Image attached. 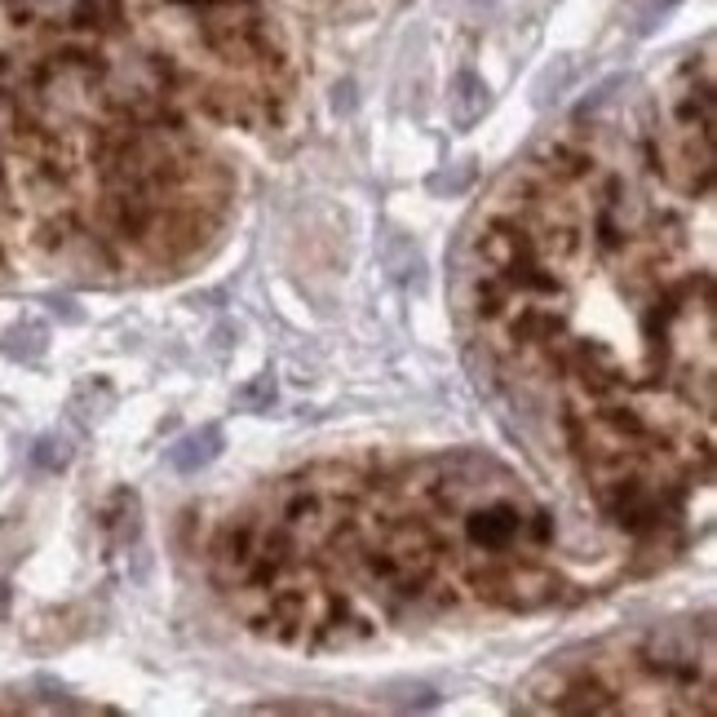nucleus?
Instances as JSON below:
<instances>
[{
	"mask_svg": "<svg viewBox=\"0 0 717 717\" xmlns=\"http://www.w3.org/2000/svg\"><path fill=\"white\" fill-rule=\"evenodd\" d=\"M235 404L239 408H267V404H275V381L271 376H262V381H252V385H244V390H235Z\"/></svg>",
	"mask_w": 717,
	"mask_h": 717,
	"instance_id": "obj_5",
	"label": "nucleus"
},
{
	"mask_svg": "<svg viewBox=\"0 0 717 717\" xmlns=\"http://www.w3.org/2000/svg\"><path fill=\"white\" fill-rule=\"evenodd\" d=\"M5 607H10V590H5V580H0V616H5Z\"/></svg>",
	"mask_w": 717,
	"mask_h": 717,
	"instance_id": "obj_7",
	"label": "nucleus"
},
{
	"mask_svg": "<svg viewBox=\"0 0 717 717\" xmlns=\"http://www.w3.org/2000/svg\"><path fill=\"white\" fill-rule=\"evenodd\" d=\"M571 76H576V62H571V58H554L549 67L541 72L536 89H532V94H536V107H549V102L571 85Z\"/></svg>",
	"mask_w": 717,
	"mask_h": 717,
	"instance_id": "obj_4",
	"label": "nucleus"
},
{
	"mask_svg": "<svg viewBox=\"0 0 717 717\" xmlns=\"http://www.w3.org/2000/svg\"><path fill=\"white\" fill-rule=\"evenodd\" d=\"M222 430L218 425H205V430H195V434H186V438H177L173 447H169V466L177 470V474H200L205 466H213L218 456H222Z\"/></svg>",
	"mask_w": 717,
	"mask_h": 717,
	"instance_id": "obj_1",
	"label": "nucleus"
},
{
	"mask_svg": "<svg viewBox=\"0 0 717 717\" xmlns=\"http://www.w3.org/2000/svg\"><path fill=\"white\" fill-rule=\"evenodd\" d=\"M487 107H492V94H487V85L474 76V72H461L452 81V89H447V111H452V124L456 128H474L483 115H487Z\"/></svg>",
	"mask_w": 717,
	"mask_h": 717,
	"instance_id": "obj_2",
	"label": "nucleus"
},
{
	"mask_svg": "<svg viewBox=\"0 0 717 717\" xmlns=\"http://www.w3.org/2000/svg\"><path fill=\"white\" fill-rule=\"evenodd\" d=\"M385 267H390V275H399V280H408V275H421V267H425V257H421V248L408 239V235H399V231H390L385 235Z\"/></svg>",
	"mask_w": 717,
	"mask_h": 717,
	"instance_id": "obj_3",
	"label": "nucleus"
},
{
	"mask_svg": "<svg viewBox=\"0 0 717 717\" xmlns=\"http://www.w3.org/2000/svg\"><path fill=\"white\" fill-rule=\"evenodd\" d=\"M470 182H474V169H470V164H461L452 177H447V173H434V177H430V190H434V195H461Z\"/></svg>",
	"mask_w": 717,
	"mask_h": 717,
	"instance_id": "obj_6",
	"label": "nucleus"
}]
</instances>
